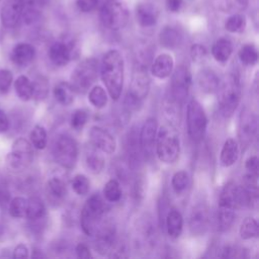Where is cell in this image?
<instances>
[{
  "instance_id": "obj_1",
  "label": "cell",
  "mask_w": 259,
  "mask_h": 259,
  "mask_svg": "<svg viewBox=\"0 0 259 259\" xmlns=\"http://www.w3.org/2000/svg\"><path fill=\"white\" fill-rule=\"evenodd\" d=\"M101 78L113 100H117L123 86V59L116 50L108 51L102 58Z\"/></svg>"
},
{
  "instance_id": "obj_2",
  "label": "cell",
  "mask_w": 259,
  "mask_h": 259,
  "mask_svg": "<svg viewBox=\"0 0 259 259\" xmlns=\"http://www.w3.org/2000/svg\"><path fill=\"white\" fill-rule=\"evenodd\" d=\"M156 154L161 162L171 164L179 156V135L171 123L163 124L156 135Z\"/></svg>"
},
{
  "instance_id": "obj_3",
  "label": "cell",
  "mask_w": 259,
  "mask_h": 259,
  "mask_svg": "<svg viewBox=\"0 0 259 259\" xmlns=\"http://www.w3.org/2000/svg\"><path fill=\"white\" fill-rule=\"evenodd\" d=\"M219 108L225 117L231 116L237 109L242 95L240 79L236 74H229L219 84Z\"/></svg>"
},
{
  "instance_id": "obj_4",
  "label": "cell",
  "mask_w": 259,
  "mask_h": 259,
  "mask_svg": "<svg viewBox=\"0 0 259 259\" xmlns=\"http://www.w3.org/2000/svg\"><path fill=\"white\" fill-rule=\"evenodd\" d=\"M238 185L234 182H228L219 198L218 206V228L220 231L228 230L235 219V208L238 207L237 199Z\"/></svg>"
},
{
  "instance_id": "obj_5",
  "label": "cell",
  "mask_w": 259,
  "mask_h": 259,
  "mask_svg": "<svg viewBox=\"0 0 259 259\" xmlns=\"http://www.w3.org/2000/svg\"><path fill=\"white\" fill-rule=\"evenodd\" d=\"M104 213V202L98 194L91 195L85 202L81 210V227L88 236H94L101 224Z\"/></svg>"
},
{
  "instance_id": "obj_6",
  "label": "cell",
  "mask_w": 259,
  "mask_h": 259,
  "mask_svg": "<svg viewBox=\"0 0 259 259\" xmlns=\"http://www.w3.org/2000/svg\"><path fill=\"white\" fill-rule=\"evenodd\" d=\"M98 63L95 59H85L74 69L71 75L73 90L78 93H85L89 90L97 78Z\"/></svg>"
},
{
  "instance_id": "obj_7",
  "label": "cell",
  "mask_w": 259,
  "mask_h": 259,
  "mask_svg": "<svg viewBox=\"0 0 259 259\" xmlns=\"http://www.w3.org/2000/svg\"><path fill=\"white\" fill-rule=\"evenodd\" d=\"M186 122L190 139L193 142L201 141L206 131L207 118L201 104L195 99H191L188 102Z\"/></svg>"
},
{
  "instance_id": "obj_8",
  "label": "cell",
  "mask_w": 259,
  "mask_h": 259,
  "mask_svg": "<svg viewBox=\"0 0 259 259\" xmlns=\"http://www.w3.org/2000/svg\"><path fill=\"white\" fill-rule=\"evenodd\" d=\"M102 23L110 29L122 28L128 19V11L122 0H108L100 10Z\"/></svg>"
},
{
  "instance_id": "obj_9",
  "label": "cell",
  "mask_w": 259,
  "mask_h": 259,
  "mask_svg": "<svg viewBox=\"0 0 259 259\" xmlns=\"http://www.w3.org/2000/svg\"><path fill=\"white\" fill-rule=\"evenodd\" d=\"M53 153L56 161L64 168H73L78 157V148L74 139L68 135H60L57 137Z\"/></svg>"
},
{
  "instance_id": "obj_10",
  "label": "cell",
  "mask_w": 259,
  "mask_h": 259,
  "mask_svg": "<svg viewBox=\"0 0 259 259\" xmlns=\"http://www.w3.org/2000/svg\"><path fill=\"white\" fill-rule=\"evenodd\" d=\"M32 154L30 143L23 138H19L14 141L11 152L6 156V164L13 171H21L30 164Z\"/></svg>"
},
{
  "instance_id": "obj_11",
  "label": "cell",
  "mask_w": 259,
  "mask_h": 259,
  "mask_svg": "<svg viewBox=\"0 0 259 259\" xmlns=\"http://www.w3.org/2000/svg\"><path fill=\"white\" fill-rule=\"evenodd\" d=\"M77 55V48L73 40H60L54 42L49 50L51 61L59 67L66 66Z\"/></svg>"
},
{
  "instance_id": "obj_12",
  "label": "cell",
  "mask_w": 259,
  "mask_h": 259,
  "mask_svg": "<svg viewBox=\"0 0 259 259\" xmlns=\"http://www.w3.org/2000/svg\"><path fill=\"white\" fill-rule=\"evenodd\" d=\"M191 84V76L187 68L184 66L178 67L173 76L171 82V93L175 101L182 102L187 94Z\"/></svg>"
},
{
  "instance_id": "obj_13",
  "label": "cell",
  "mask_w": 259,
  "mask_h": 259,
  "mask_svg": "<svg viewBox=\"0 0 259 259\" xmlns=\"http://www.w3.org/2000/svg\"><path fill=\"white\" fill-rule=\"evenodd\" d=\"M91 144L99 151L112 154L116 148L115 139L107 131L99 126H92L89 132Z\"/></svg>"
},
{
  "instance_id": "obj_14",
  "label": "cell",
  "mask_w": 259,
  "mask_h": 259,
  "mask_svg": "<svg viewBox=\"0 0 259 259\" xmlns=\"http://www.w3.org/2000/svg\"><path fill=\"white\" fill-rule=\"evenodd\" d=\"M156 135H157V121L155 118H148L143 124L140 133V137H139L140 148L143 154H145V156L147 157L153 154Z\"/></svg>"
},
{
  "instance_id": "obj_15",
  "label": "cell",
  "mask_w": 259,
  "mask_h": 259,
  "mask_svg": "<svg viewBox=\"0 0 259 259\" xmlns=\"http://www.w3.org/2000/svg\"><path fill=\"white\" fill-rule=\"evenodd\" d=\"M95 240V249L102 255L109 252L115 243V230L111 224H100L96 233L94 234Z\"/></svg>"
},
{
  "instance_id": "obj_16",
  "label": "cell",
  "mask_w": 259,
  "mask_h": 259,
  "mask_svg": "<svg viewBox=\"0 0 259 259\" xmlns=\"http://www.w3.org/2000/svg\"><path fill=\"white\" fill-rule=\"evenodd\" d=\"M22 0H6L1 9L2 24L8 28L16 26L22 16Z\"/></svg>"
},
{
  "instance_id": "obj_17",
  "label": "cell",
  "mask_w": 259,
  "mask_h": 259,
  "mask_svg": "<svg viewBox=\"0 0 259 259\" xmlns=\"http://www.w3.org/2000/svg\"><path fill=\"white\" fill-rule=\"evenodd\" d=\"M208 210L204 204H197L193 207L189 217V229L192 235H203L208 227Z\"/></svg>"
},
{
  "instance_id": "obj_18",
  "label": "cell",
  "mask_w": 259,
  "mask_h": 259,
  "mask_svg": "<svg viewBox=\"0 0 259 259\" xmlns=\"http://www.w3.org/2000/svg\"><path fill=\"white\" fill-rule=\"evenodd\" d=\"M150 89V79L144 69H138L135 72L128 90V96L135 100L141 101L148 95Z\"/></svg>"
},
{
  "instance_id": "obj_19",
  "label": "cell",
  "mask_w": 259,
  "mask_h": 259,
  "mask_svg": "<svg viewBox=\"0 0 259 259\" xmlns=\"http://www.w3.org/2000/svg\"><path fill=\"white\" fill-rule=\"evenodd\" d=\"M257 132V117L251 111H244L241 115L239 136L242 144L249 145Z\"/></svg>"
},
{
  "instance_id": "obj_20",
  "label": "cell",
  "mask_w": 259,
  "mask_h": 259,
  "mask_svg": "<svg viewBox=\"0 0 259 259\" xmlns=\"http://www.w3.org/2000/svg\"><path fill=\"white\" fill-rule=\"evenodd\" d=\"M34 48L26 42L17 44L11 52V61L19 67L27 66L34 58Z\"/></svg>"
},
{
  "instance_id": "obj_21",
  "label": "cell",
  "mask_w": 259,
  "mask_h": 259,
  "mask_svg": "<svg viewBox=\"0 0 259 259\" xmlns=\"http://www.w3.org/2000/svg\"><path fill=\"white\" fill-rule=\"evenodd\" d=\"M173 66V58L168 54H161L153 62L151 72L155 77L159 79H165L172 73Z\"/></svg>"
},
{
  "instance_id": "obj_22",
  "label": "cell",
  "mask_w": 259,
  "mask_h": 259,
  "mask_svg": "<svg viewBox=\"0 0 259 259\" xmlns=\"http://www.w3.org/2000/svg\"><path fill=\"white\" fill-rule=\"evenodd\" d=\"M137 20L144 27L153 26L157 22L158 9L151 3H141L136 10Z\"/></svg>"
},
{
  "instance_id": "obj_23",
  "label": "cell",
  "mask_w": 259,
  "mask_h": 259,
  "mask_svg": "<svg viewBox=\"0 0 259 259\" xmlns=\"http://www.w3.org/2000/svg\"><path fill=\"white\" fill-rule=\"evenodd\" d=\"M197 83L203 92L213 93L218 90L220 79L212 70L203 69L197 76Z\"/></svg>"
},
{
  "instance_id": "obj_24",
  "label": "cell",
  "mask_w": 259,
  "mask_h": 259,
  "mask_svg": "<svg viewBox=\"0 0 259 259\" xmlns=\"http://www.w3.org/2000/svg\"><path fill=\"white\" fill-rule=\"evenodd\" d=\"M239 158V146L234 139H228L221 151V163L225 167H230L237 162Z\"/></svg>"
},
{
  "instance_id": "obj_25",
  "label": "cell",
  "mask_w": 259,
  "mask_h": 259,
  "mask_svg": "<svg viewBox=\"0 0 259 259\" xmlns=\"http://www.w3.org/2000/svg\"><path fill=\"white\" fill-rule=\"evenodd\" d=\"M166 229L171 238H178L183 229V218L176 208H171L166 215Z\"/></svg>"
},
{
  "instance_id": "obj_26",
  "label": "cell",
  "mask_w": 259,
  "mask_h": 259,
  "mask_svg": "<svg viewBox=\"0 0 259 259\" xmlns=\"http://www.w3.org/2000/svg\"><path fill=\"white\" fill-rule=\"evenodd\" d=\"M23 11L22 18L26 24H31L38 19L39 9L46 3V0H22Z\"/></svg>"
},
{
  "instance_id": "obj_27",
  "label": "cell",
  "mask_w": 259,
  "mask_h": 259,
  "mask_svg": "<svg viewBox=\"0 0 259 259\" xmlns=\"http://www.w3.org/2000/svg\"><path fill=\"white\" fill-rule=\"evenodd\" d=\"M85 165L94 174L101 172L104 167V158L94 146L88 148L85 152Z\"/></svg>"
},
{
  "instance_id": "obj_28",
  "label": "cell",
  "mask_w": 259,
  "mask_h": 259,
  "mask_svg": "<svg viewBox=\"0 0 259 259\" xmlns=\"http://www.w3.org/2000/svg\"><path fill=\"white\" fill-rule=\"evenodd\" d=\"M47 193L49 198L54 202L62 200L67 194L66 183L58 177L51 178L47 183Z\"/></svg>"
},
{
  "instance_id": "obj_29",
  "label": "cell",
  "mask_w": 259,
  "mask_h": 259,
  "mask_svg": "<svg viewBox=\"0 0 259 259\" xmlns=\"http://www.w3.org/2000/svg\"><path fill=\"white\" fill-rule=\"evenodd\" d=\"M233 45L227 38H219L211 48V54L218 62H226L232 55Z\"/></svg>"
},
{
  "instance_id": "obj_30",
  "label": "cell",
  "mask_w": 259,
  "mask_h": 259,
  "mask_svg": "<svg viewBox=\"0 0 259 259\" xmlns=\"http://www.w3.org/2000/svg\"><path fill=\"white\" fill-rule=\"evenodd\" d=\"M74 92L68 82H60L54 88V96L62 105H69L74 101Z\"/></svg>"
},
{
  "instance_id": "obj_31",
  "label": "cell",
  "mask_w": 259,
  "mask_h": 259,
  "mask_svg": "<svg viewBox=\"0 0 259 259\" xmlns=\"http://www.w3.org/2000/svg\"><path fill=\"white\" fill-rule=\"evenodd\" d=\"M14 88L19 99L23 101H27L32 97L33 87L32 82L26 76H19L14 81Z\"/></svg>"
},
{
  "instance_id": "obj_32",
  "label": "cell",
  "mask_w": 259,
  "mask_h": 259,
  "mask_svg": "<svg viewBox=\"0 0 259 259\" xmlns=\"http://www.w3.org/2000/svg\"><path fill=\"white\" fill-rule=\"evenodd\" d=\"M213 4L224 12H240L247 7L248 0H213Z\"/></svg>"
},
{
  "instance_id": "obj_33",
  "label": "cell",
  "mask_w": 259,
  "mask_h": 259,
  "mask_svg": "<svg viewBox=\"0 0 259 259\" xmlns=\"http://www.w3.org/2000/svg\"><path fill=\"white\" fill-rule=\"evenodd\" d=\"M159 39L163 47L175 48L180 42V34L175 28L166 26L160 31Z\"/></svg>"
},
{
  "instance_id": "obj_34",
  "label": "cell",
  "mask_w": 259,
  "mask_h": 259,
  "mask_svg": "<svg viewBox=\"0 0 259 259\" xmlns=\"http://www.w3.org/2000/svg\"><path fill=\"white\" fill-rule=\"evenodd\" d=\"M46 207L44 202L38 197H30L27 200L26 218L32 221L39 220L45 215Z\"/></svg>"
},
{
  "instance_id": "obj_35",
  "label": "cell",
  "mask_w": 259,
  "mask_h": 259,
  "mask_svg": "<svg viewBox=\"0 0 259 259\" xmlns=\"http://www.w3.org/2000/svg\"><path fill=\"white\" fill-rule=\"evenodd\" d=\"M258 223L254 218H246L240 227V236L244 240H249L257 237Z\"/></svg>"
},
{
  "instance_id": "obj_36",
  "label": "cell",
  "mask_w": 259,
  "mask_h": 259,
  "mask_svg": "<svg viewBox=\"0 0 259 259\" xmlns=\"http://www.w3.org/2000/svg\"><path fill=\"white\" fill-rule=\"evenodd\" d=\"M239 58L241 62L248 66H253L257 63L258 52L254 45L248 44L243 46L239 51Z\"/></svg>"
},
{
  "instance_id": "obj_37",
  "label": "cell",
  "mask_w": 259,
  "mask_h": 259,
  "mask_svg": "<svg viewBox=\"0 0 259 259\" xmlns=\"http://www.w3.org/2000/svg\"><path fill=\"white\" fill-rule=\"evenodd\" d=\"M103 194L105 198L110 202L118 201L121 197V189L119 183L115 179L107 181L103 188Z\"/></svg>"
},
{
  "instance_id": "obj_38",
  "label": "cell",
  "mask_w": 259,
  "mask_h": 259,
  "mask_svg": "<svg viewBox=\"0 0 259 259\" xmlns=\"http://www.w3.org/2000/svg\"><path fill=\"white\" fill-rule=\"evenodd\" d=\"M27 210V199L17 196L9 202V212L14 218L26 217Z\"/></svg>"
},
{
  "instance_id": "obj_39",
  "label": "cell",
  "mask_w": 259,
  "mask_h": 259,
  "mask_svg": "<svg viewBox=\"0 0 259 259\" xmlns=\"http://www.w3.org/2000/svg\"><path fill=\"white\" fill-rule=\"evenodd\" d=\"M88 99L90 101V103L97 108H102L103 106H105V104L107 103V95L105 90L100 87V86H95L93 87L90 92H89V96Z\"/></svg>"
},
{
  "instance_id": "obj_40",
  "label": "cell",
  "mask_w": 259,
  "mask_h": 259,
  "mask_svg": "<svg viewBox=\"0 0 259 259\" xmlns=\"http://www.w3.org/2000/svg\"><path fill=\"white\" fill-rule=\"evenodd\" d=\"M245 26L246 19L242 14L239 13L231 15L225 23V28L230 32H241L242 30H244Z\"/></svg>"
},
{
  "instance_id": "obj_41",
  "label": "cell",
  "mask_w": 259,
  "mask_h": 259,
  "mask_svg": "<svg viewBox=\"0 0 259 259\" xmlns=\"http://www.w3.org/2000/svg\"><path fill=\"white\" fill-rule=\"evenodd\" d=\"M47 132L44 126L35 125L30 133V141L36 149H45L47 146Z\"/></svg>"
},
{
  "instance_id": "obj_42",
  "label": "cell",
  "mask_w": 259,
  "mask_h": 259,
  "mask_svg": "<svg viewBox=\"0 0 259 259\" xmlns=\"http://www.w3.org/2000/svg\"><path fill=\"white\" fill-rule=\"evenodd\" d=\"M171 184H172L173 190L177 194L182 193L188 185V175H187V173L185 171L176 172L172 177Z\"/></svg>"
},
{
  "instance_id": "obj_43",
  "label": "cell",
  "mask_w": 259,
  "mask_h": 259,
  "mask_svg": "<svg viewBox=\"0 0 259 259\" xmlns=\"http://www.w3.org/2000/svg\"><path fill=\"white\" fill-rule=\"evenodd\" d=\"M72 188L78 195H84L89 191L90 182L85 175L78 174L72 180Z\"/></svg>"
},
{
  "instance_id": "obj_44",
  "label": "cell",
  "mask_w": 259,
  "mask_h": 259,
  "mask_svg": "<svg viewBox=\"0 0 259 259\" xmlns=\"http://www.w3.org/2000/svg\"><path fill=\"white\" fill-rule=\"evenodd\" d=\"M32 87H33V94L32 96H34L37 99H44L46 98L48 91H49V84L46 78L44 77H38L34 80V82L32 83Z\"/></svg>"
},
{
  "instance_id": "obj_45",
  "label": "cell",
  "mask_w": 259,
  "mask_h": 259,
  "mask_svg": "<svg viewBox=\"0 0 259 259\" xmlns=\"http://www.w3.org/2000/svg\"><path fill=\"white\" fill-rule=\"evenodd\" d=\"M88 115L87 112L83 109H77L71 116V125L75 130H80L87 122Z\"/></svg>"
},
{
  "instance_id": "obj_46",
  "label": "cell",
  "mask_w": 259,
  "mask_h": 259,
  "mask_svg": "<svg viewBox=\"0 0 259 259\" xmlns=\"http://www.w3.org/2000/svg\"><path fill=\"white\" fill-rule=\"evenodd\" d=\"M13 76L9 70H0V92L5 93L12 84Z\"/></svg>"
},
{
  "instance_id": "obj_47",
  "label": "cell",
  "mask_w": 259,
  "mask_h": 259,
  "mask_svg": "<svg viewBox=\"0 0 259 259\" xmlns=\"http://www.w3.org/2000/svg\"><path fill=\"white\" fill-rule=\"evenodd\" d=\"M190 55L193 61L201 62L206 57V49L199 44H195L190 49Z\"/></svg>"
},
{
  "instance_id": "obj_48",
  "label": "cell",
  "mask_w": 259,
  "mask_h": 259,
  "mask_svg": "<svg viewBox=\"0 0 259 259\" xmlns=\"http://www.w3.org/2000/svg\"><path fill=\"white\" fill-rule=\"evenodd\" d=\"M99 3V0H77L78 8L83 12H90L94 10Z\"/></svg>"
},
{
  "instance_id": "obj_49",
  "label": "cell",
  "mask_w": 259,
  "mask_h": 259,
  "mask_svg": "<svg viewBox=\"0 0 259 259\" xmlns=\"http://www.w3.org/2000/svg\"><path fill=\"white\" fill-rule=\"evenodd\" d=\"M245 168L249 173L258 175V158L257 156H250L245 162Z\"/></svg>"
},
{
  "instance_id": "obj_50",
  "label": "cell",
  "mask_w": 259,
  "mask_h": 259,
  "mask_svg": "<svg viewBox=\"0 0 259 259\" xmlns=\"http://www.w3.org/2000/svg\"><path fill=\"white\" fill-rule=\"evenodd\" d=\"M10 202V191L5 183H0V205L5 206Z\"/></svg>"
},
{
  "instance_id": "obj_51",
  "label": "cell",
  "mask_w": 259,
  "mask_h": 259,
  "mask_svg": "<svg viewBox=\"0 0 259 259\" xmlns=\"http://www.w3.org/2000/svg\"><path fill=\"white\" fill-rule=\"evenodd\" d=\"M76 254L79 258H82V259H88V258L92 257L89 247L84 243H80L77 245Z\"/></svg>"
},
{
  "instance_id": "obj_52",
  "label": "cell",
  "mask_w": 259,
  "mask_h": 259,
  "mask_svg": "<svg viewBox=\"0 0 259 259\" xmlns=\"http://www.w3.org/2000/svg\"><path fill=\"white\" fill-rule=\"evenodd\" d=\"M28 249L24 244H18L13 251V258H27Z\"/></svg>"
},
{
  "instance_id": "obj_53",
  "label": "cell",
  "mask_w": 259,
  "mask_h": 259,
  "mask_svg": "<svg viewBox=\"0 0 259 259\" xmlns=\"http://www.w3.org/2000/svg\"><path fill=\"white\" fill-rule=\"evenodd\" d=\"M182 4H183V0H166L167 9L172 12L179 11Z\"/></svg>"
},
{
  "instance_id": "obj_54",
  "label": "cell",
  "mask_w": 259,
  "mask_h": 259,
  "mask_svg": "<svg viewBox=\"0 0 259 259\" xmlns=\"http://www.w3.org/2000/svg\"><path fill=\"white\" fill-rule=\"evenodd\" d=\"M9 126V120L6 113L0 109V133L7 131Z\"/></svg>"
},
{
  "instance_id": "obj_55",
  "label": "cell",
  "mask_w": 259,
  "mask_h": 259,
  "mask_svg": "<svg viewBox=\"0 0 259 259\" xmlns=\"http://www.w3.org/2000/svg\"><path fill=\"white\" fill-rule=\"evenodd\" d=\"M0 1H1V0H0Z\"/></svg>"
}]
</instances>
